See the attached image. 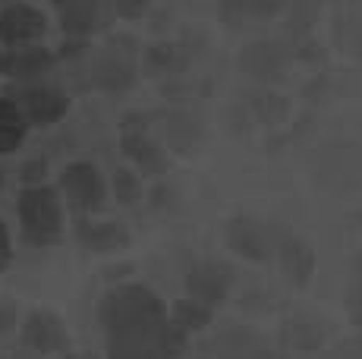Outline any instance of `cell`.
Returning a JSON list of instances; mask_svg holds the SVG:
<instances>
[{"label": "cell", "instance_id": "obj_1", "mask_svg": "<svg viewBox=\"0 0 362 359\" xmlns=\"http://www.w3.org/2000/svg\"><path fill=\"white\" fill-rule=\"evenodd\" d=\"M107 359H173L183 350V331L167 319L164 302L142 284H123L101 300Z\"/></svg>", "mask_w": 362, "mask_h": 359}, {"label": "cell", "instance_id": "obj_2", "mask_svg": "<svg viewBox=\"0 0 362 359\" xmlns=\"http://www.w3.org/2000/svg\"><path fill=\"white\" fill-rule=\"evenodd\" d=\"M19 227H23V240L35 249L54 246L64 233V205H60V192L51 189L47 183L25 186L19 192L16 202Z\"/></svg>", "mask_w": 362, "mask_h": 359}, {"label": "cell", "instance_id": "obj_3", "mask_svg": "<svg viewBox=\"0 0 362 359\" xmlns=\"http://www.w3.org/2000/svg\"><path fill=\"white\" fill-rule=\"evenodd\" d=\"M10 98L16 101L19 110H23L29 126H51V123H60L69 110L66 95L60 92L57 86H47V82H38V79L16 82Z\"/></svg>", "mask_w": 362, "mask_h": 359}, {"label": "cell", "instance_id": "obj_4", "mask_svg": "<svg viewBox=\"0 0 362 359\" xmlns=\"http://www.w3.org/2000/svg\"><path fill=\"white\" fill-rule=\"evenodd\" d=\"M60 196L69 202V208L79 215H92L101 208L107 186H104L101 170L92 161H73L60 174Z\"/></svg>", "mask_w": 362, "mask_h": 359}, {"label": "cell", "instance_id": "obj_5", "mask_svg": "<svg viewBox=\"0 0 362 359\" xmlns=\"http://www.w3.org/2000/svg\"><path fill=\"white\" fill-rule=\"evenodd\" d=\"M47 32V19L38 6L32 4H6L0 10V45L4 47H23L38 45Z\"/></svg>", "mask_w": 362, "mask_h": 359}, {"label": "cell", "instance_id": "obj_6", "mask_svg": "<svg viewBox=\"0 0 362 359\" xmlns=\"http://www.w3.org/2000/svg\"><path fill=\"white\" fill-rule=\"evenodd\" d=\"M227 243H230L233 252H240L243 259H252V261H268L277 249V240H274V230L264 227L262 220L255 218H233L227 224Z\"/></svg>", "mask_w": 362, "mask_h": 359}, {"label": "cell", "instance_id": "obj_7", "mask_svg": "<svg viewBox=\"0 0 362 359\" xmlns=\"http://www.w3.org/2000/svg\"><path fill=\"white\" fill-rule=\"evenodd\" d=\"M54 66V54L41 45H23V47H4L0 51V76L13 82H32L41 79Z\"/></svg>", "mask_w": 362, "mask_h": 359}, {"label": "cell", "instance_id": "obj_8", "mask_svg": "<svg viewBox=\"0 0 362 359\" xmlns=\"http://www.w3.org/2000/svg\"><path fill=\"white\" fill-rule=\"evenodd\" d=\"M120 136H123V151H127L142 170H148V174H161V170L167 167L164 155H161V145L151 139V133L142 123V117H127L123 126H120Z\"/></svg>", "mask_w": 362, "mask_h": 359}, {"label": "cell", "instance_id": "obj_9", "mask_svg": "<svg viewBox=\"0 0 362 359\" xmlns=\"http://www.w3.org/2000/svg\"><path fill=\"white\" fill-rule=\"evenodd\" d=\"M23 343L38 353H64L69 347V337L64 322L54 312H32L23 324Z\"/></svg>", "mask_w": 362, "mask_h": 359}, {"label": "cell", "instance_id": "obj_10", "mask_svg": "<svg viewBox=\"0 0 362 359\" xmlns=\"http://www.w3.org/2000/svg\"><path fill=\"white\" fill-rule=\"evenodd\" d=\"M227 287H230V271L218 261H202L189 274H186V290H189V300H199L205 306L211 302H221L227 296Z\"/></svg>", "mask_w": 362, "mask_h": 359}, {"label": "cell", "instance_id": "obj_11", "mask_svg": "<svg viewBox=\"0 0 362 359\" xmlns=\"http://www.w3.org/2000/svg\"><path fill=\"white\" fill-rule=\"evenodd\" d=\"M88 76H92V82L98 88H104V92H123V88H129L136 70H132V60L127 54H120L117 47H107V51H101L98 57L92 60Z\"/></svg>", "mask_w": 362, "mask_h": 359}, {"label": "cell", "instance_id": "obj_12", "mask_svg": "<svg viewBox=\"0 0 362 359\" xmlns=\"http://www.w3.org/2000/svg\"><path fill=\"white\" fill-rule=\"evenodd\" d=\"M274 252L281 255L287 281H293L296 287H303L305 281L312 278V271H315V252H312V246L305 243V240H299V237H284L281 243H277Z\"/></svg>", "mask_w": 362, "mask_h": 359}, {"label": "cell", "instance_id": "obj_13", "mask_svg": "<svg viewBox=\"0 0 362 359\" xmlns=\"http://www.w3.org/2000/svg\"><path fill=\"white\" fill-rule=\"evenodd\" d=\"M79 240L92 252H114L129 243V233L117 220H79Z\"/></svg>", "mask_w": 362, "mask_h": 359}, {"label": "cell", "instance_id": "obj_14", "mask_svg": "<svg viewBox=\"0 0 362 359\" xmlns=\"http://www.w3.org/2000/svg\"><path fill=\"white\" fill-rule=\"evenodd\" d=\"M284 60H287V51L277 41H255V45L243 47V54H240V66L246 73L259 76V79L274 76L284 66Z\"/></svg>", "mask_w": 362, "mask_h": 359}, {"label": "cell", "instance_id": "obj_15", "mask_svg": "<svg viewBox=\"0 0 362 359\" xmlns=\"http://www.w3.org/2000/svg\"><path fill=\"white\" fill-rule=\"evenodd\" d=\"M25 133H29V120L23 117V110L16 107V101L6 95L0 98V155H10L19 145L25 142Z\"/></svg>", "mask_w": 362, "mask_h": 359}, {"label": "cell", "instance_id": "obj_16", "mask_svg": "<svg viewBox=\"0 0 362 359\" xmlns=\"http://www.w3.org/2000/svg\"><path fill=\"white\" fill-rule=\"evenodd\" d=\"M287 0H221V16L227 23H259L281 13Z\"/></svg>", "mask_w": 362, "mask_h": 359}, {"label": "cell", "instance_id": "obj_17", "mask_svg": "<svg viewBox=\"0 0 362 359\" xmlns=\"http://www.w3.org/2000/svg\"><path fill=\"white\" fill-rule=\"evenodd\" d=\"M101 23V0H88V4H76L60 10V25H64L66 35L82 38L88 32H95Z\"/></svg>", "mask_w": 362, "mask_h": 359}, {"label": "cell", "instance_id": "obj_18", "mask_svg": "<svg viewBox=\"0 0 362 359\" xmlns=\"http://www.w3.org/2000/svg\"><path fill=\"white\" fill-rule=\"evenodd\" d=\"M167 319L177 324L183 334H189V331H199L211 322V309L199 300H180V302H173V309H170Z\"/></svg>", "mask_w": 362, "mask_h": 359}, {"label": "cell", "instance_id": "obj_19", "mask_svg": "<svg viewBox=\"0 0 362 359\" xmlns=\"http://www.w3.org/2000/svg\"><path fill=\"white\" fill-rule=\"evenodd\" d=\"M114 192H117V202L132 205L139 196H142V189H139V177L132 174V170L120 167V170L114 174Z\"/></svg>", "mask_w": 362, "mask_h": 359}, {"label": "cell", "instance_id": "obj_20", "mask_svg": "<svg viewBox=\"0 0 362 359\" xmlns=\"http://www.w3.org/2000/svg\"><path fill=\"white\" fill-rule=\"evenodd\" d=\"M167 136H170L173 145H189L192 139H196V126H192L186 117H170V120L164 123Z\"/></svg>", "mask_w": 362, "mask_h": 359}, {"label": "cell", "instance_id": "obj_21", "mask_svg": "<svg viewBox=\"0 0 362 359\" xmlns=\"http://www.w3.org/2000/svg\"><path fill=\"white\" fill-rule=\"evenodd\" d=\"M145 6H148V0H114V10L120 13L123 19H136V16H142Z\"/></svg>", "mask_w": 362, "mask_h": 359}, {"label": "cell", "instance_id": "obj_22", "mask_svg": "<svg viewBox=\"0 0 362 359\" xmlns=\"http://www.w3.org/2000/svg\"><path fill=\"white\" fill-rule=\"evenodd\" d=\"M10 259H13V240H10V230H6V224L0 220V271H6Z\"/></svg>", "mask_w": 362, "mask_h": 359}, {"label": "cell", "instance_id": "obj_23", "mask_svg": "<svg viewBox=\"0 0 362 359\" xmlns=\"http://www.w3.org/2000/svg\"><path fill=\"white\" fill-rule=\"evenodd\" d=\"M45 161H29L23 167V183L25 186H35V183H45Z\"/></svg>", "mask_w": 362, "mask_h": 359}, {"label": "cell", "instance_id": "obj_24", "mask_svg": "<svg viewBox=\"0 0 362 359\" xmlns=\"http://www.w3.org/2000/svg\"><path fill=\"white\" fill-rule=\"evenodd\" d=\"M13 324H16V309H13V306H0V334H6Z\"/></svg>", "mask_w": 362, "mask_h": 359}, {"label": "cell", "instance_id": "obj_25", "mask_svg": "<svg viewBox=\"0 0 362 359\" xmlns=\"http://www.w3.org/2000/svg\"><path fill=\"white\" fill-rule=\"evenodd\" d=\"M57 10H66V6H76V4H88V0H51Z\"/></svg>", "mask_w": 362, "mask_h": 359}, {"label": "cell", "instance_id": "obj_26", "mask_svg": "<svg viewBox=\"0 0 362 359\" xmlns=\"http://www.w3.org/2000/svg\"><path fill=\"white\" fill-rule=\"evenodd\" d=\"M359 312H362V293H359Z\"/></svg>", "mask_w": 362, "mask_h": 359}, {"label": "cell", "instance_id": "obj_27", "mask_svg": "<svg viewBox=\"0 0 362 359\" xmlns=\"http://www.w3.org/2000/svg\"><path fill=\"white\" fill-rule=\"evenodd\" d=\"M0 4H10V0H0Z\"/></svg>", "mask_w": 362, "mask_h": 359}]
</instances>
